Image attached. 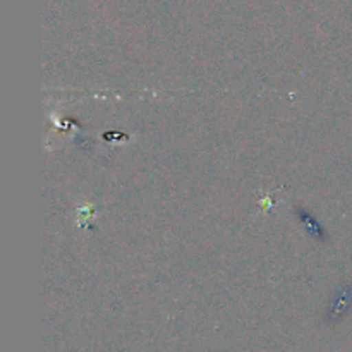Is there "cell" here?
I'll use <instances>...</instances> for the list:
<instances>
[{"instance_id": "obj_2", "label": "cell", "mask_w": 352, "mask_h": 352, "mask_svg": "<svg viewBox=\"0 0 352 352\" xmlns=\"http://www.w3.org/2000/svg\"><path fill=\"white\" fill-rule=\"evenodd\" d=\"M294 212H296V217H298L299 222L305 226V229L308 230V234L313 237V239H316V241L327 239L325 229H323L322 223L316 220L315 215H311V213H309L306 208H302V206H296Z\"/></svg>"}, {"instance_id": "obj_1", "label": "cell", "mask_w": 352, "mask_h": 352, "mask_svg": "<svg viewBox=\"0 0 352 352\" xmlns=\"http://www.w3.org/2000/svg\"><path fill=\"white\" fill-rule=\"evenodd\" d=\"M352 309V284H346L333 294L330 299L329 309H327L325 322L329 325H337L342 322Z\"/></svg>"}]
</instances>
